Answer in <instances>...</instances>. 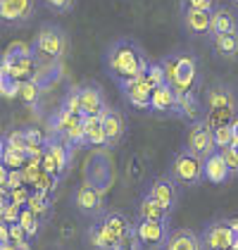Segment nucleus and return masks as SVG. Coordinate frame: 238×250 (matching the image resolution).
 Returning a JSON list of instances; mask_svg holds the SVG:
<instances>
[{
  "mask_svg": "<svg viewBox=\"0 0 238 250\" xmlns=\"http://www.w3.org/2000/svg\"><path fill=\"white\" fill-rule=\"evenodd\" d=\"M181 24L191 36H210V26H212V12L205 10H188L181 7Z\"/></svg>",
  "mask_w": 238,
  "mask_h": 250,
  "instance_id": "nucleus-19",
  "label": "nucleus"
},
{
  "mask_svg": "<svg viewBox=\"0 0 238 250\" xmlns=\"http://www.w3.org/2000/svg\"><path fill=\"white\" fill-rule=\"evenodd\" d=\"M145 79L153 83V88L167 83V72H164V67H162L159 60H153V62H150V67H148V72H145Z\"/></svg>",
  "mask_w": 238,
  "mask_h": 250,
  "instance_id": "nucleus-33",
  "label": "nucleus"
},
{
  "mask_svg": "<svg viewBox=\"0 0 238 250\" xmlns=\"http://www.w3.org/2000/svg\"><path fill=\"white\" fill-rule=\"evenodd\" d=\"M181 7H188V10H205V12H212V10H215V0H181Z\"/></svg>",
  "mask_w": 238,
  "mask_h": 250,
  "instance_id": "nucleus-40",
  "label": "nucleus"
},
{
  "mask_svg": "<svg viewBox=\"0 0 238 250\" xmlns=\"http://www.w3.org/2000/svg\"><path fill=\"white\" fill-rule=\"evenodd\" d=\"M234 179H238V172H236V176H234Z\"/></svg>",
  "mask_w": 238,
  "mask_h": 250,
  "instance_id": "nucleus-47",
  "label": "nucleus"
},
{
  "mask_svg": "<svg viewBox=\"0 0 238 250\" xmlns=\"http://www.w3.org/2000/svg\"><path fill=\"white\" fill-rule=\"evenodd\" d=\"M81 103H83V117H102L110 107L102 93V86L96 81L81 83Z\"/></svg>",
  "mask_w": 238,
  "mask_h": 250,
  "instance_id": "nucleus-16",
  "label": "nucleus"
},
{
  "mask_svg": "<svg viewBox=\"0 0 238 250\" xmlns=\"http://www.w3.org/2000/svg\"><path fill=\"white\" fill-rule=\"evenodd\" d=\"M17 250H31V248H29V243H20V246H17Z\"/></svg>",
  "mask_w": 238,
  "mask_h": 250,
  "instance_id": "nucleus-45",
  "label": "nucleus"
},
{
  "mask_svg": "<svg viewBox=\"0 0 238 250\" xmlns=\"http://www.w3.org/2000/svg\"><path fill=\"white\" fill-rule=\"evenodd\" d=\"M221 155H224V160H226L229 169H231V172H234V176H236V172H238V148H236V146H231V148L221 150Z\"/></svg>",
  "mask_w": 238,
  "mask_h": 250,
  "instance_id": "nucleus-41",
  "label": "nucleus"
},
{
  "mask_svg": "<svg viewBox=\"0 0 238 250\" xmlns=\"http://www.w3.org/2000/svg\"><path fill=\"white\" fill-rule=\"evenodd\" d=\"M72 205H74V210L79 212V214L88 217L91 222L100 219L107 212L105 210V191H100V188L91 186V184L77 186V191L72 195Z\"/></svg>",
  "mask_w": 238,
  "mask_h": 250,
  "instance_id": "nucleus-6",
  "label": "nucleus"
},
{
  "mask_svg": "<svg viewBox=\"0 0 238 250\" xmlns=\"http://www.w3.org/2000/svg\"><path fill=\"white\" fill-rule=\"evenodd\" d=\"M2 250H17V246L12 241H7V243H2Z\"/></svg>",
  "mask_w": 238,
  "mask_h": 250,
  "instance_id": "nucleus-44",
  "label": "nucleus"
},
{
  "mask_svg": "<svg viewBox=\"0 0 238 250\" xmlns=\"http://www.w3.org/2000/svg\"><path fill=\"white\" fill-rule=\"evenodd\" d=\"M77 119H79L77 115H69L64 107H58V110L50 115V119H48V131H50V136L67 138L69 129L74 126V122H77Z\"/></svg>",
  "mask_w": 238,
  "mask_h": 250,
  "instance_id": "nucleus-25",
  "label": "nucleus"
},
{
  "mask_svg": "<svg viewBox=\"0 0 238 250\" xmlns=\"http://www.w3.org/2000/svg\"><path fill=\"white\" fill-rule=\"evenodd\" d=\"M205 179L210 181V184H226L229 179H234V172L229 169V165H226V160H224V155L219 153H212L207 160H205Z\"/></svg>",
  "mask_w": 238,
  "mask_h": 250,
  "instance_id": "nucleus-21",
  "label": "nucleus"
},
{
  "mask_svg": "<svg viewBox=\"0 0 238 250\" xmlns=\"http://www.w3.org/2000/svg\"><path fill=\"white\" fill-rule=\"evenodd\" d=\"M26 160H29L26 155L17 153V150H10V148H2V165H5L7 169H20Z\"/></svg>",
  "mask_w": 238,
  "mask_h": 250,
  "instance_id": "nucleus-35",
  "label": "nucleus"
},
{
  "mask_svg": "<svg viewBox=\"0 0 238 250\" xmlns=\"http://www.w3.org/2000/svg\"><path fill=\"white\" fill-rule=\"evenodd\" d=\"M178 188H181V186H178V181L172 174H159V176H155V179L148 184V191L145 193L174 212L178 205Z\"/></svg>",
  "mask_w": 238,
  "mask_h": 250,
  "instance_id": "nucleus-15",
  "label": "nucleus"
},
{
  "mask_svg": "<svg viewBox=\"0 0 238 250\" xmlns=\"http://www.w3.org/2000/svg\"><path fill=\"white\" fill-rule=\"evenodd\" d=\"M178 100V119L186 122H200L205 119V103H200V98L196 93H177Z\"/></svg>",
  "mask_w": 238,
  "mask_h": 250,
  "instance_id": "nucleus-23",
  "label": "nucleus"
},
{
  "mask_svg": "<svg viewBox=\"0 0 238 250\" xmlns=\"http://www.w3.org/2000/svg\"><path fill=\"white\" fill-rule=\"evenodd\" d=\"M39 69V60L34 53L26 55H15L10 50H5L2 55V67H0V77H10L17 81H31Z\"/></svg>",
  "mask_w": 238,
  "mask_h": 250,
  "instance_id": "nucleus-11",
  "label": "nucleus"
},
{
  "mask_svg": "<svg viewBox=\"0 0 238 250\" xmlns=\"http://www.w3.org/2000/svg\"><path fill=\"white\" fill-rule=\"evenodd\" d=\"M0 88H2V98H5V100L20 98L21 81H17V79H10V77H0Z\"/></svg>",
  "mask_w": 238,
  "mask_h": 250,
  "instance_id": "nucleus-36",
  "label": "nucleus"
},
{
  "mask_svg": "<svg viewBox=\"0 0 238 250\" xmlns=\"http://www.w3.org/2000/svg\"><path fill=\"white\" fill-rule=\"evenodd\" d=\"M215 146H217L219 153L234 146V131H231V124H229V126H221V129H215Z\"/></svg>",
  "mask_w": 238,
  "mask_h": 250,
  "instance_id": "nucleus-34",
  "label": "nucleus"
},
{
  "mask_svg": "<svg viewBox=\"0 0 238 250\" xmlns=\"http://www.w3.org/2000/svg\"><path fill=\"white\" fill-rule=\"evenodd\" d=\"M210 48L212 53L221 60H236L238 58V36H219V39H210Z\"/></svg>",
  "mask_w": 238,
  "mask_h": 250,
  "instance_id": "nucleus-28",
  "label": "nucleus"
},
{
  "mask_svg": "<svg viewBox=\"0 0 238 250\" xmlns=\"http://www.w3.org/2000/svg\"><path fill=\"white\" fill-rule=\"evenodd\" d=\"M205 250H231L234 236H231V219H210L200 233Z\"/></svg>",
  "mask_w": 238,
  "mask_h": 250,
  "instance_id": "nucleus-13",
  "label": "nucleus"
},
{
  "mask_svg": "<svg viewBox=\"0 0 238 250\" xmlns=\"http://www.w3.org/2000/svg\"><path fill=\"white\" fill-rule=\"evenodd\" d=\"M45 172L64 176L69 165H72V157H74V148L58 136H48L45 138Z\"/></svg>",
  "mask_w": 238,
  "mask_h": 250,
  "instance_id": "nucleus-7",
  "label": "nucleus"
},
{
  "mask_svg": "<svg viewBox=\"0 0 238 250\" xmlns=\"http://www.w3.org/2000/svg\"><path fill=\"white\" fill-rule=\"evenodd\" d=\"M153 60L148 58V53L143 50L136 39H115L107 48H105V55H102V67L110 77L115 79V83H124V81H131V79H139L148 72Z\"/></svg>",
  "mask_w": 238,
  "mask_h": 250,
  "instance_id": "nucleus-1",
  "label": "nucleus"
},
{
  "mask_svg": "<svg viewBox=\"0 0 238 250\" xmlns=\"http://www.w3.org/2000/svg\"><path fill=\"white\" fill-rule=\"evenodd\" d=\"M150 115L158 117H172V119H178V100H177V91L164 83V86H158L153 91V105H150Z\"/></svg>",
  "mask_w": 238,
  "mask_h": 250,
  "instance_id": "nucleus-17",
  "label": "nucleus"
},
{
  "mask_svg": "<svg viewBox=\"0 0 238 250\" xmlns=\"http://www.w3.org/2000/svg\"><path fill=\"white\" fill-rule=\"evenodd\" d=\"M83 129H86V143L93 148L107 146V131L102 124V117H83Z\"/></svg>",
  "mask_w": 238,
  "mask_h": 250,
  "instance_id": "nucleus-26",
  "label": "nucleus"
},
{
  "mask_svg": "<svg viewBox=\"0 0 238 250\" xmlns=\"http://www.w3.org/2000/svg\"><path fill=\"white\" fill-rule=\"evenodd\" d=\"M119 91L121 98L129 103V107L139 110V112H150V105H153V83L145 79V74L139 79H131V81H124L119 83Z\"/></svg>",
  "mask_w": 238,
  "mask_h": 250,
  "instance_id": "nucleus-10",
  "label": "nucleus"
},
{
  "mask_svg": "<svg viewBox=\"0 0 238 250\" xmlns=\"http://www.w3.org/2000/svg\"><path fill=\"white\" fill-rule=\"evenodd\" d=\"M86 243H88L91 250H112L107 236H105V231H102L100 219H93V222L86 227Z\"/></svg>",
  "mask_w": 238,
  "mask_h": 250,
  "instance_id": "nucleus-29",
  "label": "nucleus"
},
{
  "mask_svg": "<svg viewBox=\"0 0 238 250\" xmlns=\"http://www.w3.org/2000/svg\"><path fill=\"white\" fill-rule=\"evenodd\" d=\"M40 91L39 86L34 81H21V88H20V100L26 105V107H36L40 100Z\"/></svg>",
  "mask_w": 238,
  "mask_h": 250,
  "instance_id": "nucleus-32",
  "label": "nucleus"
},
{
  "mask_svg": "<svg viewBox=\"0 0 238 250\" xmlns=\"http://www.w3.org/2000/svg\"><path fill=\"white\" fill-rule=\"evenodd\" d=\"M43 2H45L48 10H53V12H58V15L72 12L74 5H77V0H43Z\"/></svg>",
  "mask_w": 238,
  "mask_h": 250,
  "instance_id": "nucleus-38",
  "label": "nucleus"
},
{
  "mask_svg": "<svg viewBox=\"0 0 238 250\" xmlns=\"http://www.w3.org/2000/svg\"><path fill=\"white\" fill-rule=\"evenodd\" d=\"M219 36H238V17L234 15V10L217 5L212 10V26H210V39H219Z\"/></svg>",
  "mask_w": 238,
  "mask_h": 250,
  "instance_id": "nucleus-18",
  "label": "nucleus"
},
{
  "mask_svg": "<svg viewBox=\"0 0 238 250\" xmlns=\"http://www.w3.org/2000/svg\"><path fill=\"white\" fill-rule=\"evenodd\" d=\"M102 124H105V131H107V146H117L119 141L126 134V122L124 115L119 112L117 107H107V112L102 115Z\"/></svg>",
  "mask_w": 238,
  "mask_h": 250,
  "instance_id": "nucleus-24",
  "label": "nucleus"
},
{
  "mask_svg": "<svg viewBox=\"0 0 238 250\" xmlns=\"http://www.w3.org/2000/svg\"><path fill=\"white\" fill-rule=\"evenodd\" d=\"M60 79H62V62H53V64H39V69H36L31 81L39 86L40 91H45L53 83H58Z\"/></svg>",
  "mask_w": 238,
  "mask_h": 250,
  "instance_id": "nucleus-27",
  "label": "nucleus"
},
{
  "mask_svg": "<svg viewBox=\"0 0 238 250\" xmlns=\"http://www.w3.org/2000/svg\"><path fill=\"white\" fill-rule=\"evenodd\" d=\"M231 2H234V5H236V7H238V0H231Z\"/></svg>",
  "mask_w": 238,
  "mask_h": 250,
  "instance_id": "nucleus-46",
  "label": "nucleus"
},
{
  "mask_svg": "<svg viewBox=\"0 0 238 250\" xmlns=\"http://www.w3.org/2000/svg\"><path fill=\"white\" fill-rule=\"evenodd\" d=\"M69 115H77V117H83V103H81V86H72L64 98H62V105Z\"/></svg>",
  "mask_w": 238,
  "mask_h": 250,
  "instance_id": "nucleus-30",
  "label": "nucleus"
},
{
  "mask_svg": "<svg viewBox=\"0 0 238 250\" xmlns=\"http://www.w3.org/2000/svg\"><path fill=\"white\" fill-rule=\"evenodd\" d=\"M2 148H10V150H17V153L26 155L29 157V141H26V136H24V129L20 131H10V134L2 136Z\"/></svg>",
  "mask_w": 238,
  "mask_h": 250,
  "instance_id": "nucleus-31",
  "label": "nucleus"
},
{
  "mask_svg": "<svg viewBox=\"0 0 238 250\" xmlns=\"http://www.w3.org/2000/svg\"><path fill=\"white\" fill-rule=\"evenodd\" d=\"M31 48H34V55L39 60V64L60 62L67 53V31L60 24H53V21L40 24Z\"/></svg>",
  "mask_w": 238,
  "mask_h": 250,
  "instance_id": "nucleus-4",
  "label": "nucleus"
},
{
  "mask_svg": "<svg viewBox=\"0 0 238 250\" xmlns=\"http://www.w3.org/2000/svg\"><path fill=\"white\" fill-rule=\"evenodd\" d=\"M36 15V0H0V20L5 26H26Z\"/></svg>",
  "mask_w": 238,
  "mask_h": 250,
  "instance_id": "nucleus-12",
  "label": "nucleus"
},
{
  "mask_svg": "<svg viewBox=\"0 0 238 250\" xmlns=\"http://www.w3.org/2000/svg\"><path fill=\"white\" fill-rule=\"evenodd\" d=\"M231 131H234V146L238 148V117L231 122Z\"/></svg>",
  "mask_w": 238,
  "mask_h": 250,
  "instance_id": "nucleus-43",
  "label": "nucleus"
},
{
  "mask_svg": "<svg viewBox=\"0 0 238 250\" xmlns=\"http://www.w3.org/2000/svg\"><path fill=\"white\" fill-rule=\"evenodd\" d=\"M164 72H167V83L177 93H196L200 81L198 60L191 50H172L159 60Z\"/></svg>",
  "mask_w": 238,
  "mask_h": 250,
  "instance_id": "nucleus-2",
  "label": "nucleus"
},
{
  "mask_svg": "<svg viewBox=\"0 0 238 250\" xmlns=\"http://www.w3.org/2000/svg\"><path fill=\"white\" fill-rule=\"evenodd\" d=\"M169 174L178 181V186L193 188V186H198L200 181L205 179V160L183 148V150H178V153L174 155Z\"/></svg>",
  "mask_w": 238,
  "mask_h": 250,
  "instance_id": "nucleus-5",
  "label": "nucleus"
},
{
  "mask_svg": "<svg viewBox=\"0 0 238 250\" xmlns=\"http://www.w3.org/2000/svg\"><path fill=\"white\" fill-rule=\"evenodd\" d=\"M186 150H191L193 155H198L202 160H207L212 153H217V146H215V129L207 124V119L193 122V124L188 126V134H186Z\"/></svg>",
  "mask_w": 238,
  "mask_h": 250,
  "instance_id": "nucleus-8",
  "label": "nucleus"
},
{
  "mask_svg": "<svg viewBox=\"0 0 238 250\" xmlns=\"http://www.w3.org/2000/svg\"><path fill=\"white\" fill-rule=\"evenodd\" d=\"M236 110L238 98L234 86H229L224 81H215L205 88V119L212 129L229 126L236 119Z\"/></svg>",
  "mask_w": 238,
  "mask_h": 250,
  "instance_id": "nucleus-3",
  "label": "nucleus"
},
{
  "mask_svg": "<svg viewBox=\"0 0 238 250\" xmlns=\"http://www.w3.org/2000/svg\"><path fill=\"white\" fill-rule=\"evenodd\" d=\"M20 224L24 227L26 236H34V233L39 231V217H36V212H31L29 208H24L20 214Z\"/></svg>",
  "mask_w": 238,
  "mask_h": 250,
  "instance_id": "nucleus-37",
  "label": "nucleus"
},
{
  "mask_svg": "<svg viewBox=\"0 0 238 250\" xmlns=\"http://www.w3.org/2000/svg\"><path fill=\"white\" fill-rule=\"evenodd\" d=\"M100 224H102V231H105V236H107V241H110L112 248L117 246L124 236H129V233L136 231V222H131L124 212H119V210H107L100 217Z\"/></svg>",
  "mask_w": 238,
  "mask_h": 250,
  "instance_id": "nucleus-14",
  "label": "nucleus"
},
{
  "mask_svg": "<svg viewBox=\"0 0 238 250\" xmlns=\"http://www.w3.org/2000/svg\"><path fill=\"white\" fill-rule=\"evenodd\" d=\"M231 236H234L231 250H238V219H231Z\"/></svg>",
  "mask_w": 238,
  "mask_h": 250,
  "instance_id": "nucleus-42",
  "label": "nucleus"
},
{
  "mask_svg": "<svg viewBox=\"0 0 238 250\" xmlns=\"http://www.w3.org/2000/svg\"><path fill=\"white\" fill-rule=\"evenodd\" d=\"M164 250H205V248H202L200 233H196L193 229L181 227V229H172Z\"/></svg>",
  "mask_w": 238,
  "mask_h": 250,
  "instance_id": "nucleus-22",
  "label": "nucleus"
},
{
  "mask_svg": "<svg viewBox=\"0 0 238 250\" xmlns=\"http://www.w3.org/2000/svg\"><path fill=\"white\" fill-rule=\"evenodd\" d=\"M136 217L139 219H153V222H169L172 219V210L145 193L139 200V205H136Z\"/></svg>",
  "mask_w": 238,
  "mask_h": 250,
  "instance_id": "nucleus-20",
  "label": "nucleus"
},
{
  "mask_svg": "<svg viewBox=\"0 0 238 250\" xmlns=\"http://www.w3.org/2000/svg\"><path fill=\"white\" fill-rule=\"evenodd\" d=\"M169 233H172L169 222H153V219L136 217V236H139L143 250H164Z\"/></svg>",
  "mask_w": 238,
  "mask_h": 250,
  "instance_id": "nucleus-9",
  "label": "nucleus"
},
{
  "mask_svg": "<svg viewBox=\"0 0 238 250\" xmlns=\"http://www.w3.org/2000/svg\"><path fill=\"white\" fill-rule=\"evenodd\" d=\"M112 250H143V246H140L139 236H136V231H134V233L124 236V238H121V241H119Z\"/></svg>",
  "mask_w": 238,
  "mask_h": 250,
  "instance_id": "nucleus-39",
  "label": "nucleus"
}]
</instances>
